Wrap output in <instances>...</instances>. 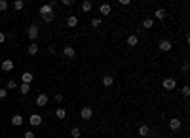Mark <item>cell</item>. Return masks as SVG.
<instances>
[{"label": "cell", "instance_id": "cell-1", "mask_svg": "<svg viewBox=\"0 0 190 138\" xmlns=\"http://www.w3.org/2000/svg\"><path fill=\"white\" fill-rule=\"evenodd\" d=\"M38 34H40V27H38V25H29V27H27V36H29V40H36Z\"/></svg>", "mask_w": 190, "mask_h": 138}, {"label": "cell", "instance_id": "cell-2", "mask_svg": "<svg viewBox=\"0 0 190 138\" xmlns=\"http://www.w3.org/2000/svg\"><path fill=\"white\" fill-rule=\"evenodd\" d=\"M171 48H173V44H171L169 40H160V42H158V49H160L162 53H169Z\"/></svg>", "mask_w": 190, "mask_h": 138}, {"label": "cell", "instance_id": "cell-3", "mask_svg": "<svg viewBox=\"0 0 190 138\" xmlns=\"http://www.w3.org/2000/svg\"><path fill=\"white\" fill-rule=\"evenodd\" d=\"M91 117H93V110L88 108V106H84V108L80 110V119H82V121H89Z\"/></svg>", "mask_w": 190, "mask_h": 138}, {"label": "cell", "instance_id": "cell-4", "mask_svg": "<svg viewBox=\"0 0 190 138\" xmlns=\"http://www.w3.org/2000/svg\"><path fill=\"white\" fill-rule=\"evenodd\" d=\"M162 85H163V91H173V89L177 87V81H175L173 78H165V80L162 81Z\"/></svg>", "mask_w": 190, "mask_h": 138}, {"label": "cell", "instance_id": "cell-5", "mask_svg": "<svg viewBox=\"0 0 190 138\" xmlns=\"http://www.w3.org/2000/svg\"><path fill=\"white\" fill-rule=\"evenodd\" d=\"M0 68H2V72H12L13 70V61L12 59H4L2 64H0Z\"/></svg>", "mask_w": 190, "mask_h": 138}, {"label": "cell", "instance_id": "cell-6", "mask_svg": "<svg viewBox=\"0 0 190 138\" xmlns=\"http://www.w3.org/2000/svg\"><path fill=\"white\" fill-rule=\"evenodd\" d=\"M48 102H50V99H48V95H46V93H40V95L36 97V100H34V104H36V106H40V108H42V106H46Z\"/></svg>", "mask_w": 190, "mask_h": 138}, {"label": "cell", "instance_id": "cell-7", "mask_svg": "<svg viewBox=\"0 0 190 138\" xmlns=\"http://www.w3.org/2000/svg\"><path fill=\"white\" fill-rule=\"evenodd\" d=\"M181 125H182V123H181V119H179V117H171V119H169V129H171L173 132H179Z\"/></svg>", "mask_w": 190, "mask_h": 138}, {"label": "cell", "instance_id": "cell-8", "mask_svg": "<svg viewBox=\"0 0 190 138\" xmlns=\"http://www.w3.org/2000/svg\"><path fill=\"white\" fill-rule=\"evenodd\" d=\"M63 55L67 59H74L76 57V49L72 48V45H65V49H63Z\"/></svg>", "mask_w": 190, "mask_h": 138}, {"label": "cell", "instance_id": "cell-9", "mask_svg": "<svg viewBox=\"0 0 190 138\" xmlns=\"http://www.w3.org/2000/svg\"><path fill=\"white\" fill-rule=\"evenodd\" d=\"M29 123H31L32 127H40V125H42V116H38V113H31Z\"/></svg>", "mask_w": 190, "mask_h": 138}, {"label": "cell", "instance_id": "cell-10", "mask_svg": "<svg viewBox=\"0 0 190 138\" xmlns=\"http://www.w3.org/2000/svg\"><path fill=\"white\" fill-rule=\"evenodd\" d=\"M32 80H34V76H32V72H29V70L21 74V81H23V83H29V85H31Z\"/></svg>", "mask_w": 190, "mask_h": 138}, {"label": "cell", "instance_id": "cell-11", "mask_svg": "<svg viewBox=\"0 0 190 138\" xmlns=\"http://www.w3.org/2000/svg\"><path fill=\"white\" fill-rule=\"evenodd\" d=\"M137 132H139L141 138H147V136L150 134V129H148V125H141V127L137 129Z\"/></svg>", "mask_w": 190, "mask_h": 138}, {"label": "cell", "instance_id": "cell-12", "mask_svg": "<svg viewBox=\"0 0 190 138\" xmlns=\"http://www.w3.org/2000/svg\"><path fill=\"white\" fill-rule=\"evenodd\" d=\"M38 51H40V48H38L36 42L29 44V48H27V53H29V55H38Z\"/></svg>", "mask_w": 190, "mask_h": 138}, {"label": "cell", "instance_id": "cell-13", "mask_svg": "<svg viewBox=\"0 0 190 138\" xmlns=\"http://www.w3.org/2000/svg\"><path fill=\"white\" fill-rule=\"evenodd\" d=\"M154 17L160 19V21H163L165 17H168V12H165L163 8H158V10H154Z\"/></svg>", "mask_w": 190, "mask_h": 138}, {"label": "cell", "instance_id": "cell-14", "mask_svg": "<svg viewBox=\"0 0 190 138\" xmlns=\"http://www.w3.org/2000/svg\"><path fill=\"white\" fill-rule=\"evenodd\" d=\"M126 42H128V45H129V48H135V45L139 44V36H137V34H129Z\"/></svg>", "mask_w": 190, "mask_h": 138}, {"label": "cell", "instance_id": "cell-15", "mask_svg": "<svg viewBox=\"0 0 190 138\" xmlns=\"http://www.w3.org/2000/svg\"><path fill=\"white\" fill-rule=\"evenodd\" d=\"M12 125H13V127H21V125H23V116L13 113V116H12Z\"/></svg>", "mask_w": 190, "mask_h": 138}, {"label": "cell", "instance_id": "cell-16", "mask_svg": "<svg viewBox=\"0 0 190 138\" xmlns=\"http://www.w3.org/2000/svg\"><path fill=\"white\" fill-rule=\"evenodd\" d=\"M67 27H68V29L78 27V17H76V15H70V17L67 19Z\"/></svg>", "mask_w": 190, "mask_h": 138}, {"label": "cell", "instance_id": "cell-17", "mask_svg": "<svg viewBox=\"0 0 190 138\" xmlns=\"http://www.w3.org/2000/svg\"><path fill=\"white\" fill-rule=\"evenodd\" d=\"M99 12H101V15H105V17H107V15H110L112 6H110V4H101V6H99Z\"/></svg>", "mask_w": 190, "mask_h": 138}, {"label": "cell", "instance_id": "cell-18", "mask_svg": "<svg viewBox=\"0 0 190 138\" xmlns=\"http://www.w3.org/2000/svg\"><path fill=\"white\" fill-rule=\"evenodd\" d=\"M48 13H53V8H52L50 4H42V6H40V15L44 17V15H48Z\"/></svg>", "mask_w": 190, "mask_h": 138}, {"label": "cell", "instance_id": "cell-19", "mask_svg": "<svg viewBox=\"0 0 190 138\" xmlns=\"http://www.w3.org/2000/svg\"><path fill=\"white\" fill-rule=\"evenodd\" d=\"M19 93H21L23 97H27V95L31 93V85H29V83H21V85H19Z\"/></svg>", "mask_w": 190, "mask_h": 138}, {"label": "cell", "instance_id": "cell-20", "mask_svg": "<svg viewBox=\"0 0 190 138\" xmlns=\"http://www.w3.org/2000/svg\"><path fill=\"white\" fill-rule=\"evenodd\" d=\"M101 83H103V87H112L114 85V78L112 76H103Z\"/></svg>", "mask_w": 190, "mask_h": 138}, {"label": "cell", "instance_id": "cell-21", "mask_svg": "<svg viewBox=\"0 0 190 138\" xmlns=\"http://www.w3.org/2000/svg\"><path fill=\"white\" fill-rule=\"evenodd\" d=\"M80 8H82V12H84V13H89V12H91V8H93V4L89 2V0H84Z\"/></svg>", "mask_w": 190, "mask_h": 138}, {"label": "cell", "instance_id": "cell-22", "mask_svg": "<svg viewBox=\"0 0 190 138\" xmlns=\"http://www.w3.org/2000/svg\"><path fill=\"white\" fill-rule=\"evenodd\" d=\"M55 117H57L59 121H63V119L67 117V110H65V108H57V112H55Z\"/></svg>", "mask_w": 190, "mask_h": 138}, {"label": "cell", "instance_id": "cell-23", "mask_svg": "<svg viewBox=\"0 0 190 138\" xmlns=\"http://www.w3.org/2000/svg\"><path fill=\"white\" fill-rule=\"evenodd\" d=\"M188 70H190V61H188V59H184V61H182V64H181V72H182V74H188Z\"/></svg>", "mask_w": 190, "mask_h": 138}, {"label": "cell", "instance_id": "cell-24", "mask_svg": "<svg viewBox=\"0 0 190 138\" xmlns=\"http://www.w3.org/2000/svg\"><path fill=\"white\" fill-rule=\"evenodd\" d=\"M152 27H154V21H152L150 17L142 21V29H147V30H148V29H152Z\"/></svg>", "mask_w": 190, "mask_h": 138}, {"label": "cell", "instance_id": "cell-25", "mask_svg": "<svg viewBox=\"0 0 190 138\" xmlns=\"http://www.w3.org/2000/svg\"><path fill=\"white\" fill-rule=\"evenodd\" d=\"M70 136H72V138H80L82 136V131L78 127H72V129H70Z\"/></svg>", "mask_w": 190, "mask_h": 138}, {"label": "cell", "instance_id": "cell-26", "mask_svg": "<svg viewBox=\"0 0 190 138\" xmlns=\"http://www.w3.org/2000/svg\"><path fill=\"white\" fill-rule=\"evenodd\" d=\"M23 8H25V2H23V0H15V2H13V10H15V12L23 10Z\"/></svg>", "mask_w": 190, "mask_h": 138}, {"label": "cell", "instance_id": "cell-27", "mask_svg": "<svg viewBox=\"0 0 190 138\" xmlns=\"http://www.w3.org/2000/svg\"><path fill=\"white\" fill-rule=\"evenodd\" d=\"M101 25H103V19H101V17L91 19V27H93V29H97V27H101Z\"/></svg>", "mask_w": 190, "mask_h": 138}, {"label": "cell", "instance_id": "cell-28", "mask_svg": "<svg viewBox=\"0 0 190 138\" xmlns=\"http://www.w3.org/2000/svg\"><path fill=\"white\" fill-rule=\"evenodd\" d=\"M19 85H17V81L15 80H10L8 83H6V89H10V91H13V89H17Z\"/></svg>", "mask_w": 190, "mask_h": 138}, {"label": "cell", "instance_id": "cell-29", "mask_svg": "<svg viewBox=\"0 0 190 138\" xmlns=\"http://www.w3.org/2000/svg\"><path fill=\"white\" fill-rule=\"evenodd\" d=\"M42 19H44L46 23H52V21H55V12H53V13H48V15H44Z\"/></svg>", "mask_w": 190, "mask_h": 138}, {"label": "cell", "instance_id": "cell-30", "mask_svg": "<svg viewBox=\"0 0 190 138\" xmlns=\"http://www.w3.org/2000/svg\"><path fill=\"white\" fill-rule=\"evenodd\" d=\"M8 97V89L6 87H0V100H4Z\"/></svg>", "mask_w": 190, "mask_h": 138}, {"label": "cell", "instance_id": "cell-31", "mask_svg": "<svg viewBox=\"0 0 190 138\" xmlns=\"http://www.w3.org/2000/svg\"><path fill=\"white\" fill-rule=\"evenodd\" d=\"M23 138H36V134H34V131H25L23 132Z\"/></svg>", "mask_w": 190, "mask_h": 138}, {"label": "cell", "instance_id": "cell-32", "mask_svg": "<svg viewBox=\"0 0 190 138\" xmlns=\"http://www.w3.org/2000/svg\"><path fill=\"white\" fill-rule=\"evenodd\" d=\"M181 93H182V97H184V99H186V97H188V95H190V87H188V85H184V87H182V89H181Z\"/></svg>", "mask_w": 190, "mask_h": 138}, {"label": "cell", "instance_id": "cell-33", "mask_svg": "<svg viewBox=\"0 0 190 138\" xmlns=\"http://www.w3.org/2000/svg\"><path fill=\"white\" fill-rule=\"evenodd\" d=\"M8 10V2L6 0H0V12H6Z\"/></svg>", "mask_w": 190, "mask_h": 138}, {"label": "cell", "instance_id": "cell-34", "mask_svg": "<svg viewBox=\"0 0 190 138\" xmlns=\"http://www.w3.org/2000/svg\"><path fill=\"white\" fill-rule=\"evenodd\" d=\"M63 6H67V8H70V6H72L74 4V0H63V2H61Z\"/></svg>", "mask_w": 190, "mask_h": 138}, {"label": "cell", "instance_id": "cell-35", "mask_svg": "<svg viewBox=\"0 0 190 138\" xmlns=\"http://www.w3.org/2000/svg\"><path fill=\"white\" fill-rule=\"evenodd\" d=\"M53 100H57V102H63V95L61 93H55V99Z\"/></svg>", "mask_w": 190, "mask_h": 138}, {"label": "cell", "instance_id": "cell-36", "mask_svg": "<svg viewBox=\"0 0 190 138\" xmlns=\"http://www.w3.org/2000/svg\"><path fill=\"white\" fill-rule=\"evenodd\" d=\"M4 42H6V34L0 30V44H4Z\"/></svg>", "mask_w": 190, "mask_h": 138}, {"label": "cell", "instance_id": "cell-37", "mask_svg": "<svg viewBox=\"0 0 190 138\" xmlns=\"http://www.w3.org/2000/svg\"><path fill=\"white\" fill-rule=\"evenodd\" d=\"M48 51H50V53H55V45L52 44V45H50V48H48Z\"/></svg>", "mask_w": 190, "mask_h": 138}, {"label": "cell", "instance_id": "cell-38", "mask_svg": "<svg viewBox=\"0 0 190 138\" xmlns=\"http://www.w3.org/2000/svg\"><path fill=\"white\" fill-rule=\"evenodd\" d=\"M13 138H15V136H13Z\"/></svg>", "mask_w": 190, "mask_h": 138}]
</instances>
